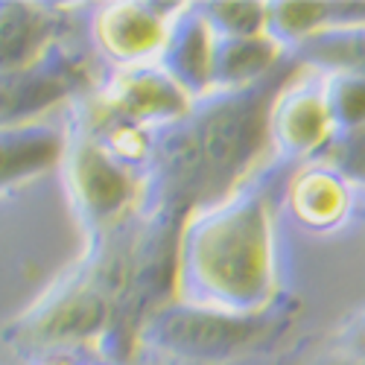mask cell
<instances>
[{
  "mask_svg": "<svg viewBox=\"0 0 365 365\" xmlns=\"http://www.w3.org/2000/svg\"><path fill=\"white\" fill-rule=\"evenodd\" d=\"M190 103L193 100L173 82V76L158 62L111 68L108 79L88 100V106L97 114L152 132L181 120L187 114Z\"/></svg>",
  "mask_w": 365,
  "mask_h": 365,
  "instance_id": "cell-6",
  "label": "cell"
},
{
  "mask_svg": "<svg viewBox=\"0 0 365 365\" xmlns=\"http://www.w3.org/2000/svg\"><path fill=\"white\" fill-rule=\"evenodd\" d=\"M289 53L263 36H214L210 50V91L214 88H242L275 73Z\"/></svg>",
  "mask_w": 365,
  "mask_h": 365,
  "instance_id": "cell-12",
  "label": "cell"
},
{
  "mask_svg": "<svg viewBox=\"0 0 365 365\" xmlns=\"http://www.w3.org/2000/svg\"><path fill=\"white\" fill-rule=\"evenodd\" d=\"M287 170L266 158L228 196L185 220L175 263L178 301L228 313H255L278 301L275 214Z\"/></svg>",
  "mask_w": 365,
  "mask_h": 365,
  "instance_id": "cell-1",
  "label": "cell"
},
{
  "mask_svg": "<svg viewBox=\"0 0 365 365\" xmlns=\"http://www.w3.org/2000/svg\"><path fill=\"white\" fill-rule=\"evenodd\" d=\"M36 365H117V362L111 356H106L100 348L94 354H85V348H73V351L44 354L36 359Z\"/></svg>",
  "mask_w": 365,
  "mask_h": 365,
  "instance_id": "cell-18",
  "label": "cell"
},
{
  "mask_svg": "<svg viewBox=\"0 0 365 365\" xmlns=\"http://www.w3.org/2000/svg\"><path fill=\"white\" fill-rule=\"evenodd\" d=\"M210 50H214V33L202 18L199 4H181L170 24L158 65L190 100L210 91Z\"/></svg>",
  "mask_w": 365,
  "mask_h": 365,
  "instance_id": "cell-10",
  "label": "cell"
},
{
  "mask_svg": "<svg viewBox=\"0 0 365 365\" xmlns=\"http://www.w3.org/2000/svg\"><path fill=\"white\" fill-rule=\"evenodd\" d=\"M91 85L94 76L88 58L71 44L58 41L29 68L0 73V126L41 120V114L58 103L82 100Z\"/></svg>",
  "mask_w": 365,
  "mask_h": 365,
  "instance_id": "cell-5",
  "label": "cell"
},
{
  "mask_svg": "<svg viewBox=\"0 0 365 365\" xmlns=\"http://www.w3.org/2000/svg\"><path fill=\"white\" fill-rule=\"evenodd\" d=\"M178 9L181 4H146V0L100 4L91 18V41L111 68L158 62Z\"/></svg>",
  "mask_w": 365,
  "mask_h": 365,
  "instance_id": "cell-7",
  "label": "cell"
},
{
  "mask_svg": "<svg viewBox=\"0 0 365 365\" xmlns=\"http://www.w3.org/2000/svg\"><path fill=\"white\" fill-rule=\"evenodd\" d=\"M333 135V120L324 97V73L298 68L278 91L269 111V158L301 167L324 155Z\"/></svg>",
  "mask_w": 365,
  "mask_h": 365,
  "instance_id": "cell-4",
  "label": "cell"
},
{
  "mask_svg": "<svg viewBox=\"0 0 365 365\" xmlns=\"http://www.w3.org/2000/svg\"><path fill=\"white\" fill-rule=\"evenodd\" d=\"M322 158H327L339 173H345L354 185H365V123L333 135Z\"/></svg>",
  "mask_w": 365,
  "mask_h": 365,
  "instance_id": "cell-17",
  "label": "cell"
},
{
  "mask_svg": "<svg viewBox=\"0 0 365 365\" xmlns=\"http://www.w3.org/2000/svg\"><path fill=\"white\" fill-rule=\"evenodd\" d=\"M65 120H29V123L0 126V190L33 178L62 161Z\"/></svg>",
  "mask_w": 365,
  "mask_h": 365,
  "instance_id": "cell-11",
  "label": "cell"
},
{
  "mask_svg": "<svg viewBox=\"0 0 365 365\" xmlns=\"http://www.w3.org/2000/svg\"><path fill=\"white\" fill-rule=\"evenodd\" d=\"M324 97L336 135L365 123V76L342 71L324 73Z\"/></svg>",
  "mask_w": 365,
  "mask_h": 365,
  "instance_id": "cell-15",
  "label": "cell"
},
{
  "mask_svg": "<svg viewBox=\"0 0 365 365\" xmlns=\"http://www.w3.org/2000/svg\"><path fill=\"white\" fill-rule=\"evenodd\" d=\"M333 21L330 4H266V36L292 53L304 38Z\"/></svg>",
  "mask_w": 365,
  "mask_h": 365,
  "instance_id": "cell-14",
  "label": "cell"
},
{
  "mask_svg": "<svg viewBox=\"0 0 365 365\" xmlns=\"http://www.w3.org/2000/svg\"><path fill=\"white\" fill-rule=\"evenodd\" d=\"M58 167L71 210L85 237V249L103 242L138 214L140 175L123 167L100 143L85 100L71 103L65 114V152Z\"/></svg>",
  "mask_w": 365,
  "mask_h": 365,
  "instance_id": "cell-3",
  "label": "cell"
},
{
  "mask_svg": "<svg viewBox=\"0 0 365 365\" xmlns=\"http://www.w3.org/2000/svg\"><path fill=\"white\" fill-rule=\"evenodd\" d=\"M129 365H190V362H178V359H170V356H161V354L135 348V354L129 356Z\"/></svg>",
  "mask_w": 365,
  "mask_h": 365,
  "instance_id": "cell-19",
  "label": "cell"
},
{
  "mask_svg": "<svg viewBox=\"0 0 365 365\" xmlns=\"http://www.w3.org/2000/svg\"><path fill=\"white\" fill-rule=\"evenodd\" d=\"M356 345H359V351L365 354V319H362L359 327H356Z\"/></svg>",
  "mask_w": 365,
  "mask_h": 365,
  "instance_id": "cell-20",
  "label": "cell"
},
{
  "mask_svg": "<svg viewBox=\"0 0 365 365\" xmlns=\"http://www.w3.org/2000/svg\"><path fill=\"white\" fill-rule=\"evenodd\" d=\"M65 6L0 4V73L29 68L62 41Z\"/></svg>",
  "mask_w": 365,
  "mask_h": 365,
  "instance_id": "cell-9",
  "label": "cell"
},
{
  "mask_svg": "<svg viewBox=\"0 0 365 365\" xmlns=\"http://www.w3.org/2000/svg\"><path fill=\"white\" fill-rule=\"evenodd\" d=\"M295 304L272 301L255 313H228L170 298L140 324L135 348L190 365H222L269 351L292 324Z\"/></svg>",
  "mask_w": 365,
  "mask_h": 365,
  "instance_id": "cell-2",
  "label": "cell"
},
{
  "mask_svg": "<svg viewBox=\"0 0 365 365\" xmlns=\"http://www.w3.org/2000/svg\"><path fill=\"white\" fill-rule=\"evenodd\" d=\"M289 58L298 68H313L322 73H356L365 76V21L327 24L310 38H304Z\"/></svg>",
  "mask_w": 365,
  "mask_h": 365,
  "instance_id": "cell-13",
  "label": "cell"
},
{
  "mask_svg": "<svg viewBox=\"0 0 365 365\" xmlns=\"http://www.w3.org/2000/svg\"><path fill=\"white\" fill-rule=\"evenodd\" d=\"M354 181L327 158L295 167L284 185V207L307 231H336L354 214Z\"/></svg>",
  "mask_w": 365,
  "mask_h": 365,
  "instance_id": "cell-8",
  "label": "cell"
},
{
  "mask_svg": "<svg viewBox=\"0 0 365 365\" xmlns=\"http://www.w3.org/2000/svg\"><path fill=\"white\" fill-rule=\"evenodd\" d=\"M214 36H263L266 4H199Z\"/></svg>",
  "mask_w": 365,
  "mask_h": 365,
  "instance_id": "cell-16",
  "label": "cell"
}]
</instances>
